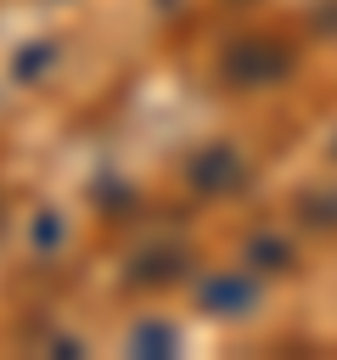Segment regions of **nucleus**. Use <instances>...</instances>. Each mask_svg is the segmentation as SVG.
<instances>
[{
    "label": "nucleus",
    "mask_w": 337,
    "mask_h": 360,
    "mask_svg": "<svg viewBox=\"0 0 337 360\" xmlns=\"http://www.w3.org/2000/svg\"><path fill=\"white\" fill-rule=\"evenodd\" d=\"M281 68H286V51L270 45V39H247V45H236V51L225 56V73H230L236 84H264V79H275Z\"/></svg>",
    "instance_id": "1"
},
{
    "label": "nucleus",
    "mask_w": 337,
    "mask_h": 360,
    "mask_svg": "<svg viewBox=\"0 0 337 360\" xmlns=\"http://www.w3.org/2000/svg\"><path fill=\"white\" fill-rule=\"evenodd\" d=\"M242 174H247V163L230 146H208L202 158H191V180L202 191H230V186H242Z\"/></svg>",
    "instance_id": "2"
},
{
    "label": "nucleus",
    "mask_w": 337,
    "mask_h": 360,
    "mask_svg": "<svg viewBox=\"0 0 337 360\" xmlns=\"http://www.w3.org/2000/svg\"><path fill=\"white\" fill-rule=\"evenodd\" d=\"M202 304L213 315H242L253 304V281L247 276H213V281H202Z\"/></svg>",
    "instance_id": "3"
},
{
    "label": "nucleus",
    "mask_w": 337,
    "mask_h": 360,
    "mask_svg": "<svg viewBox=\"0 0 337 360\" xmlns=\"http://www.w3.org/2000/svg\"><path fill=\"white\" fill-rule=\"evenodd\" d=\"M247 259H253L258 270H281V264H292V248H286L281 236H253V242H247Z\"/></svg>",
    "instance_id": "4"
},
{
    "label": "nucleus",
    "mask_w": 337,
    "mask_h": 360,
    "mask_svg": "<svg viewBox=\"0 0 337 360\" xmlns=\"http://www.w3.org/2000/svg\"><path fill=\"white\" fill-rule=\"evenodd\" d=\"M51 62H56V45H34L28 56H17V68H11V73H17L22 84H28V79H34L39 68H51Z\"/></svg>",
    "instance_id": "5"
}]
</instances>
